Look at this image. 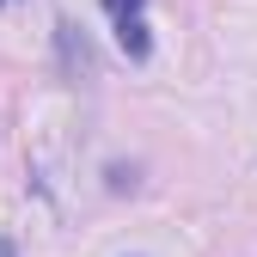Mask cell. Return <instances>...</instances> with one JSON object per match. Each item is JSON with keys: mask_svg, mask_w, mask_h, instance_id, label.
<instances>
[{"mask_svg": "<svg viewBox=\"0 0 257 257\" xmlns=\"http://www.w3.org/2000/svg\"><path fill=\"white\" fill-rule=\"evenodd\" d=\"M0 257H13V245H7V239H0Z\"/></svg>", "mask_w": 257, "mask_h": 257, "instance_id": "obj_3", "label": "cell"}, {"mask_svg": "<svg viewBox=\"0 0 257 257\" xmlns=\"http://www.w3.org/2000/svg\"><path fill=\"white\" fill-rule=\"evenodd\" d=\"M116 43H122L128 55H135V61L153 49V43H147V25H141V19H116Z\"/></svg>", "mask_w": 257, "mask_h": 257, "instance_id": "obj_1", "label": "cell"}, {"mask_svg": "<svg viewBox=\"0 0 257 257\" xmlns=\"http://www.w3.org/2000/svg\"><path fill=\"white\" fill-rule=\"evenodd\" d=\"M104 13H116V19H135V13H141V0H104Z\"/></svg>", "mask_w": 257, "mask_h": 257, "instance_id": "obj_2", "label": "cell"}]
</instances>
